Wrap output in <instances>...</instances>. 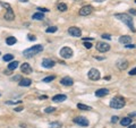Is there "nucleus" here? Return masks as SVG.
I'll use <instances>...</instances> for the list:
<instances>
[{
	"label": "nucleus",
	"mask_w": 136,
	"mask_h": 128,
	"mask_svg": "<svg viewBox=\"0 0 136 128\" xmlns=\"http://www.w3.org/2000/svg\"><path fill=\"white\" fill-rule=\"evenodd\" d=\"M43 51V45L41 44H36V45H33L31 48L26 49V50L23 51V54L24 57H26V58H31V57H34L36 54H39L40 52Z\"/></svg>",
	"instance_id": "f257e3e1"
},
{
	"label": "nucleus",
	"mask_w": 136,
	"mask_h": 128,
	"mask_svg": "<svg viewBox=\"0 0 136 128\" xmlns=\"http://www.w3.org/2000/svg\"><path fill=\"white\" fill-rule=\"evenodd\" d=\"M116 18H118L119 21H121L122 23H125V24L127 25L128 27H129L130 30L133 31V32H135V27H134V23H133V18H132V16H129L128 14H116L115 15Z\"/></svg>",
	"instance_id": "f03ea898"
},
{
	"label": "nucleus",
	"mask_w": 136,
	"mask_h": 128,
	"mask_svg": "<svg viewBox=\"0 0 136 128\" xmlns=\"http://www.w3.org/2000/svg\"><path fill=\"white\" fill-rule=\"evenodd\" d=\"M125 105V100L121 98H113L110 101V107L113 109H121Z\"/></svg>",
	"instance_id": "7ed1b4c3"
},
{
	"label": "nucleus",
	"mask_w": 136,
	"mask_h": 128,
	"mask_svg": "<svg viewBox=\"0 0 136 128\" xmlns=\"http://www.w3.org/2000/svg\"><path fill=\"white\" fill-rule=\"evenodd\" d=\"M59 54L61 58H64V59H69V58L73 57V50H71L69 47H64V48L60 50Z\"/></svg>",
	"instance_id": "20e7f679"
},
{
	"label": "nucleus",
	"mask_w": 136,
	"mask_h": 128,
	"mask_svg": "<svg viewBox=\"0 0 136 128\" xmlns=\"http://www.w3.org/2000/svg\"><path fill=\"white\" fill-rule=\"evenodd\" d=\"M87 76H89V78L92 80H98V79H100V72H99L98 69L92 68V69H90V72L87 73Z\"/></svg>",
	"instance_id": "39448f33"
},
{
	"label": "nucleus",
	"mask_w": 136,
	"mask_h": 128,
	"mask_svg": "<svg viewBox=\"0 0 136 128\" xmlns=\"http://www.w3.org/2000/svg\"><path fill=\"white\" fill-rule=\"evenodd\" d=\"M74 122L77 124V125L82 126V127H87L90 124L89 120L86 119L85 117H76V118H74Z\"/></svg>",
	"instance_id": "423d86ee"
},
{
	"label": "nucleus",
	"mask_w": 136,
	"mask_h": 128,
	"mask_svg": "<svg viewBox=\"0 0 136 128\" xmlns=\"http://www.w3.org/2000/svg\"><path fill=\"white\" fill-rule=\"evenodd\" d=\"M93 12V7L87 5V6H84L80 9V15L81 16H89L90 14H92Z\"/></svg>",
	"instance_id": "0eeeda50"
},
{
	"label": "nucleus",
	"mask_w": 136,
	"mask_h": 128,
	"mask_svg": "<svg viewBox=\"0 0 136 128\" xmlns=\"http://www.w3.org/2000/svg\"><path fill=\"white\" fill-rule=\"evenodd\" d=\"M68 33H69L71 36H75V38H80V36L82 35V31L76 26L69 27V28H68Z\"/></svg>",
	"instance_id": "6e6552de"
},
{
	"label": "nucleus",
	"mask_w": 136,
	"mask_h": 128,
	"mask_svg": "<svg viewBox=\"0 0 136 128\" xmlns=\"http://www.w3.org/2000/svg\"><path fill=\"white\" fill-rule=\"evenodd\" d=\"M96 49L100 52H107V51L110 50V45L108 43H104V42H98L96 43Z\"/></svg>",
	"instance_id": "1a4fd4ad"
},
{
	"label": "nucleus",
	"mask_w": 136,
	"mask_h": 128,
	"mask_svg": "<svg viewBox=\"0 0 136 128\" xmlns=\"http://www.w3.org/2000/svg\"><path fill=\"white\" fill-rule=\"evenodd\" d=\"M21 70H22V73H23V74H32V72H33V69H32V67H31V65H30V64H27V63L22 64Z\"/></svg>",
	"instance_id": "9d476101"
},
{
	"label": "nucleus",
	"mask_w": 136,
	"mask_h": 128,
	"mask_svg": "<svg viewBox=\"0 0 136 128\" xmlns=\"http://www.w3.org/2000/svg\"><path fill=\"white\" fill-rule=\"evenodd\" d=\"M5 19L6 21H13L14 18H15V14H14V10L12 9V7H9L8 9H7V12L5 13Z\"/></svg>",
	"instance_id": "9b49d317"
},
{
	"label": "nucleus",
	"mask_w": 136,
	"mask_h": 128,
	"mask_svg": "<svg viewBox=\"0 0 136 128\" xmlns=\"http://www.w3.org/2000/svg\"><path fill=\"white\" fill-rule=\"evenodd\" d=\"M60 83H61V85H64V86H71V85L74 84V79H73L71 77H68V76H66V77L61 78Z\"/></svg>",
	"instance_id": "f8f14e48"
},
{
	"label": "nucleus",
	"mask_w": 136,
	"mask_h": 128,
	"mask_svg": "<svg viewBox=\"0 0 136 128\" xmlns=\"http://www.w3.org/2000/svg\"><path fill=\"white\" fill-rule=\"evenodd\" d=\"M54 65H56V63H54L53 60L49 59V58H45V59L42 60V66H43L44 68H52Z\"/></svg>",
	"instance_id": "ddd939ff"
},
{
	"label": "nucleus",
	"mask_w": 136,
	"mask_h": 128,
	"mask_svg": "<svg viewBox=\"0 0 136 128\" xmlns=\"http://www.w3.org/2000/svg\"><path fill=\"white\" fill-rule=\"evenodd\" d=\"M117 67H118L120 70H125V69L128 67V61L125 59L118 60V61H117Z\"/></svg>",
	"instance_id": "4468645a"
},
{
	"label": "nucleus",
	"mask_w": 136,
	"mask_h": 128,
	"mask_svg": "<svg viewBox=\"0 0 136 128\" xmlns=\"http://www.w3.org/2000/svg\"><path fill=\"white\" fill-rule=\"evenodd\" d=\"M107 94H109V90L107 89H100L98 91H95V96H98V98H102Z\"/></svg>",
	"instance_id": "2eb2a0df"
},
{
	"label": "nucleus",
	"mask_w": 136,
	"mask_h": 128,
	"mask_svg": "<svg viewBox=\"0 0 136 128\" xmlns=\"http://www.w3.org/2000/svg\"><path fill=\"white\" fill-rule=\"evenodd\" d=\"M65 100H67V96L65 94H58V95H54L52 98L53 102H64Z\"/></svg>",
	"instance_id": "dca6fc26"
},
{
	"label": "nucleus",
	"mask_w": 136,
	"mask_h": 128,
	"mask_svg": "<svg viewBox=\"0 0 136 128\" xmlns=\"http://www.w3.org/2000/svg\"><path fill=\"white\" fill-rule=\"evenodd\" d=\"M119 42H120V43H124V44H129L130 42H132V36H128V35L120 36V38H119Z\"/></svg>",
	"instance_id": "f3484780"
},
{
	"label": "nucleus",
	"mask_w": 136,
	"mask_h": 128,
	"mask_svg": "<svg viewBox=\"0 0 136 128\" xmlns=\"http://www.w3.org/2000/svg\"><path fill=\"white\" fill-rule=\"evenodd\" d=\"M32 84V80L30 78H23L19 80V86H30Z\"/></svg>",
	"instance_id": "a211bd4d"
},
{
	"label": "nucleus",
	"mask_w": 136,
	"mask_h": 128,
	"mask_svg": "<svg viewBox=\"0 0 136 128\" xmlns=\"http://www.w3.org/2000/svg\"><path fill=\"white\" fill-rule=\"evenodd\" d=\"M120 124L121 126H129L132 124V118L130 117H125V118H122L120 120Z\"/></svg>",
	"instance_id": "6ab92c4d"
},
{
	"label": "nucleus",
	"mask_w": 136,
	"mask_h": 128,
	"mask_svg": "<svg viewBox=\"0 0 136 128\" xmlns=\"http://www.w3.org/2000/svg\"><path fill=\"white\" fill-rule=\"evenodd\" d=\"M33 19H35V21H42L43 18H44V15H43V13H35V14H33L32 16Z\"/></svg>",
	"instance_id": "aec40b11"
},
{
	"label": "nucleus",
	"mask_w": 136,
	"mask_h": 128,
	"mask_svg": "<svg viewBox=\"0 0 136 128\" xmlns=\"http://www.w3.org/2000/svg\"><path fill=\"white\" fill-rule=\"evenodd\" d=\"M17 42V40H16V38H14V36H8L6 39V43L8 45H14Z\"/></svg>",
	"instance_id": "412c9836"
},
{
	"label": "nucleus",
	"mask_w": 136,
	"mask_h": 128,
	"mask_svg": "<svg viewBox=\"0 0 136 128\" xmlns=\"http://www.w3.org/2000/svg\"><path fill=\"white\" fill-rule=\"evenodd\" d=\"M18 64H19L18 61H12V63L8 65V69L9 70H15V69L18 67Z\"/></svg>",
	"instance_id": "4be33fe9"
},
{
	"label": "nucleus",
	"mask_w": 136,
	"mask_h": 128,
	"mask_svg": "<svg viewBox=\"0 0 136 128\" xmlns=\"http://www.w3.org/2000/svg\"><path fill=\"white\" fill-rule=\"evenodd\" d=\"M77 108H78V109H81V110H91V109H92L91 107L85 105V104H83V103H78V104H77Z\"/></svg>",
	"instance_id": "5701e85b"
},
{
	"label": "nucleus",
	"mask_w": 136,
	"mask_h": 128,
	"mask_svg": "<svg viewBox=\"0 0 136 128\" xmlns=\"http://www.w3.org/2000/svg\"><path fill=\"white\" fill-rule=\"evenodd\" d=\"M2 59H3V61H12V60L14 59V54H10V53L5 54Z\"/></svg>",
	"instance_id": "b1692460"
},
{
	"label": "nucleus",
	"mask_w": 136,
	"mask_h": 128,
	"mask_svg": "<svg viewBox=\"0 0 136 128\" xmlns=\"http://www.w3.org/2000/svg\"><path fill=\"white\" fill-rule=\"evenodd\" d=\"M58 10H60V12H66V10H67V5H66V3H59V5H58Z\"/></svg>",
	"instance_id": "393cba45"
},
{
	"label": "nucleus",
	"mask_w": 136,
	"mask_h": 128,
	"mask_svg": "<svg viewBox=\"0 0 136 128\" xmlns=\"http://www.w3.org/2000/svg\"><path fill=\"white\" fill-rule=\"evenodd\" d=\"M50 127L51 128H60V127H61V124H60V122H58V121L51 122V124H50Z\"/></svg>",
	"instance_id": "a878e982"
},
{
	"label": "nucleus",
	"mask_w": 136,
	"mask_h": 128,
	"mask_svg": "<svg viewBox=\"0 0 136 128\" xmlns=\"http://www.w3.org/2000/svg\"><path fill=\"white\" fill-rule=\"evenodd\" d=\"M57 26H51V27H48L47 28V33H54V32H57Z\"/></svg>",
	"instance_id": "bb28decb"
},
{
	"label": "nucleus",
	"mask_w": 136,
	"mask_h": 128,
	"mask_svg": "<svg viewBox=\"0 0 136 128\" xmlns=\"http://www.w3.org/2000/svg\"><path fill=\"white\" fill-rule=\"evenodd\" d=\"M54 76H48V77H45V78H43V80L42 82H44V83H49V82H51V80H53L54 79Z\"/></svg>",
	"instance_id": "cd10ccee"
},
{
	"label": "nucleus",
	"mask_w": 136,
	"mask_h": 128,
	"mask_svg": "<svg viewBox=\"0 0 136 128\" xmlns=\"http://www.w3.org/2000/svg\"><path fill=\"white\" fill-rule=\"evenodd\" d=\"M53 111H54V108H53V107H49V108H47V109L44 110V112L45 113H50V112H53Z\"/></svg>",
	"instance_id": "c85d7f7f"
},
{
	"label": "nucleus",
	"mask_w": 136,
	"mask_h": 128,
	"mask_svg": "<svg viewBox=\"0 0 136 128\" xmlns=\"http://www.w3.org/2000/svg\"><path fill=\"white\" fill-rule=\"evenodd\" d=\"M84 47H85L86 49H91L92 48V43H90V42H84Z\"/></svg>",
	"instance_id": "c756f323"
},
{
	"label": "nucleus",
	"mask_w": 136,
	"mask_h": 128,
	"mask_svg": "<svg viewBox=\"0 0 136 128\" xmlns=\"http://www.w3.org/2000/svg\"><path fill=\"white\" fill-rule=\"evenodd\" d=\"M27 39L30 40V41H35L36 38L34 35H32V34H28V38H27Z\"/></svg>",
	"instance_id": "7c9ffc66"
},
{
	"label": "nucleus",
	"mask_w": 136,
	"mask_h": 128,
	"mask_svg": "<svg viewBox=\"0 0 136 128\" xmlns=\"http://www.w3.org/2000/svg\"><path fill=\"white\" fill-rule=\"evenodd\" d=\"M40 13H47L48 12V9L47 8H41V7H39V8H36Z\"/></svg>",
	"instance_id": "2f4dec72"
},
{
	"label": "nucleus",
	"mask_w": 136,
	"mask_h": 128,
	"mask_svg": "<svg viewBox=\"0 0 136 128\" xmlns=\"http://www.w3.org/2000/svg\"><path fill=\"white\" fill-rule=\"evenodd\" d=\"M102 38L107 39V40H110L111 39V35H110V34H102Z\"/></svg>",
	"instance_id": "473e14b6"
},
{
	"label": "nucleus",
	"mask_w": 136,
	"mask_h": 128,
	"mask_svg": "<svg viewBox=\"0 0 136 128\" xmlns=\"http://www.w3.org/2000/svg\"><path fill=\"white\" fill-rule=\"evenodd\" d=\"M117 121H118V117H117V116H115V117H112V118H111V122L116 124Z\"/></svg>",
	"instance_id": "72a5a7b5"
},
{
	"label": "nucleus",
	"mask_w": 136,
	"mask_h": 128,
	"mask_svg": "<svg viewBox=\"0 0 136 128\" xmlns=\"http://www.w3.org/2000/svg\"><path fill=\"white\" fill-rule=\"evenodd\" d=\"M1 6H2V7H6V8L8 9L9 7H10V5H9V3H7V2H1Z\"/></svg>",
	"instance_id": "f704fd0d"
},
{
	"label": "nucleus",
	"mask_w": 136,
	"mask_h": 128,
	"mask_svg": "<svg viewBox=\"0 0 136 128\" xmlns=\"http://www.w3.org/2000/svg\"><path fill=\"white\" fill-rule=\"evenodd\" d=\"M129 75H136V67L134 69H132V70H130L129 72Z\"/></svg>",
	"instance_id": "c9c22d12"
},
{
	"label": "nucleus",
	"mask_w": 136,
	"mask_h": 128,
	"mask_svg": "<svg viewBox=\"0 0 136 128\" xmlns=\"http://www.w3.org/2000/svg\"><path fill=\"white\" fill-rule=\"evenodd\" d=\"M129 14H132V15H136V10L135 9H129Z\"/></svg>",
	"instance_id": "e433bc0d"
},
{
	"label": "nucleus",
	"mask_w": 136,
	"mask_h": 128,
	"mask_svg": "<svg viewBox=\"0 0 136 128\" xmlns=\"http://www.w3.org/2000/svg\"><path fill=\"white\" fill-rule=\"evenodd\" d=\"M92 40H93L92 38H84V39H83V41L85 42V41H92Z\"/></svg>",
	"instance_id": "4c0bfd02"
},
{
	"label": "nucleus",
	"mask_w": 136,
	"mask_h": 128,
	"mask_svg": "<svg viewBox=\"0 0 136 128\" xmlns=\"http://www.w3.org/2000/svg\"><path fill=\"white\" fill-rule=\"evenodd\" d=\"M19 79H21V76H15L13 78V80H19Z\"/></svg>",
	"instance_id": "58836bf2"
},
{
	"label": "nucleus",
	"mask_w": 136,
	"mask_h": 128,
	"mask_svg": "<svg viewBox=\"0 0 136 128\" xmlns=\"http://www.w3.org/2000/svg\"><path fill=\"white\" fill-rule=\"evenodd\" d=\"M134 47H135V45H133V44H127V45H126V48H128V49H130V48L133 49Z\"/></svg>",
	"instance_id": "ea45409f"
},
{
	"label": "nucleus",
	"mask_w": 136,
	"mask_h": 128,
	"mask_svg": "<svg viewBox=\"0 0 136 128\" xmlns=\"http://www.w3.org/2000/svg\"><path fill=\"white\" fill-rule=\"evenodd\" d=\"M22 110H23V108H22V107H18V108H16V109H15V111H22Z\"/></svg>",
	"instance_id": "a19ab883"
},
{
	"label": "nucleus",
	"mask_w": 136,
	"mask_h": 128,
	"mask_svg": "<svg viewBox=\"0 0 136 128\" xmlns=\"http://www.w3.org/2000/svg\"><path fill=\"white\" fill-rule=\"evenodd\" d=\"M93 1H95V2H103L104 0H93Z\"/></svg>",
	"instance_id": "79ce46f5"
},
{
	"label": "nucleus",
	"mask_w": 136,
	"mask_h": 128,
	"mask_svg": "<svg viewBox=\"0 0 136 128\" xmlns=\"http://www.w3.org/2000/svg\"><path fill=\"white\" fill-rule=\"evenodd\" d=\"M128 128H136V125H134V124H133V125H129V127H128Z\"/></svg>",
	"instance_id": "37998d69"
},
{
	"label": "nucleus",
	"mask_w": 136,
	"mask_h": 128,
	"mask_svg": "<svg viewBox=\"0 0 136 128\" xmlns=\"http://www.w3.org/2000/svg\"><path fill=\"white\" fill-rule=\"evenodd\" d=\"M19 1H22V2H27L28 0H19Z\"/></svg>",
	"instance_id": "c03bdc74"
},
{
	"label": "nucleus",
	"mask_w": 136,
	"mask_h": 128,
	"mask_svg": "<svg viewBox=\"0 0 136 128\" xmlns=\"http://www.w3.org/2000/svg\"><path fill=\"white\" fill-rule=\"evenodd\" d=\"M134 116H136V113H130V117H134Z\"/></svg>",
	"instance_id": "a18cd8bd"
},
{
	"label": "nucleus",
	"mask_w": 136,
	"mask_h": 128,
	"mask_svg": "<svg viewBox=\"0 0 136 128\" xmlns=\"http://www.w3.org/2000/svg\"><path fill=\"white\" fill-rule=\"evenodd\" d=\"M135 2H136V0H135Z\"/></svg>",
	"instance_id": "49530a36"
},
{
	"label": "nucleus",
	"mask_w": 136,
	"mask_h": 128,
	"mask_svg": "<svg viewBox=\"0 0 136 128\" xmlns=\"http://www.w3.org/2000/svg\"><path fill=\"white\" fill-rule=\"evenodd\" d=\"M0 54H1V53H0Z\"/></svg>",
	"instance_id": "de8ad7c7"
}]
</instances>
